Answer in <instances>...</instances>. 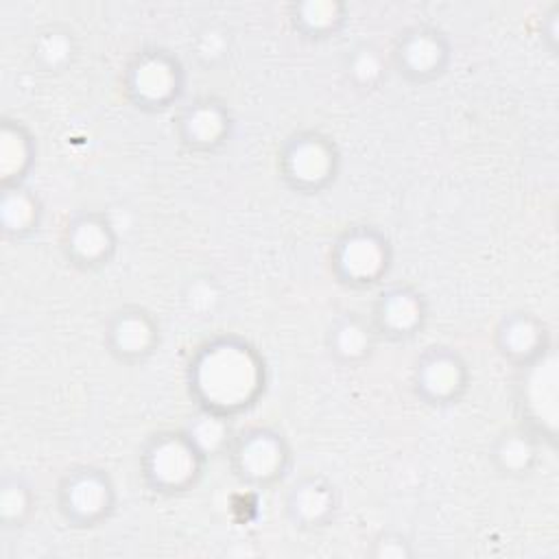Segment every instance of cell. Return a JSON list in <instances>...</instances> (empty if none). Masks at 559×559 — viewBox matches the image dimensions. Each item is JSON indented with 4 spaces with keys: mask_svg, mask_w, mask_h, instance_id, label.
I'll use <instances>...</instances> for the list:
<instances>
[{
    "mask_svg": "<svg viewBox=\"0 0 559 559\" xmlns=\"http://www.w3.org/2000/svg\"><path fill=\"white\" fill-rule=\"evenodd\" d=\"M378 345L380 338L369 314L360 310H341L330 319L323 334L328 358L343 369L365 367L373 358Z\"/></svg>",
    "mask_w": 559,
    "mask_h": 559,
    "instance_id": "obj_17",
    "label": "cell"
},
{
    "mask_svg": "<svg viewBox=\"0 0 559 559\" xmlns=\"http://www.w3.org/2000/svg\"><path fill=\"white\" fill-rule=\"evenodd\" d=\"M231 421L234 419H229V417L197 408V413L183 424V428L190 432V437L197 441V445L212 461L218 456L225 459L229 443L236 435V428Z\"/></svg>",
    "mask_w": 559,
    "mask_h": 559,
    "instance_id": "obj_26",
    "label": "cell"
},
{
    "mask_svg": "<svg viewBox=\"0 0 559 559\" xmlns=\"http://www.w3.org/2000/svg\"><path fill=\"white\" fill-rule=\"evenodd\" d=\"M190 55L201 70H218L234 55L231 28L225 22H203L190 35Z\"/></svg>",
    "mask_w": 559,
    "mask_h": 559,
    "instance_id": "obj_25",
    "label": "cell"
},
{
    "mask_svg": "<svg viewBox=\"0 0 559 559\" xmlns=\"http://www.w3.org/2000/svg\"><path fill=\"white\" fill-rule=\"evenodd\" d=\"M124 98L144 114H162L181 103L188 85L186 63L166 46L138 48L120 74Z\"/></svg>",
    "mask_w": 559,
    "mask_h": 559,
    "instance_id": "obj_4",
    "label": "cell"
},
{
    "mask_svg": "<svg viewBox=\"0 0 559 559\" xmlns=\"http://www.w3.org/2000/svg\"><path fill=\"white\" fill-rule=\"evenodd\" d=\"M389 66L404 83L424 87L443 79L452 66L450 35L430 22H413L397 31L389 46Z\"/></svg>",
    "mask_w": 559,
    "mask_h": 559,
    "instance_id": "obj_9",
    "label": "cell"
},
{
    "mask_svg": "<svg viewBox=\"0 0 559 559\" xmlns=\"http://www.w3.org/2000/svg\"><path fill=\"white\" fill-rule=\"evenodd\" d=\"M341 148L319 129H297L277 146L275 168L282 183L301 197L328 192L341 175Z\"/></svg>",
    "mask_w": 559,
    "mask_h": 559,
    "instance_id": "obj_5",
    "label": "cell"
},
{
    "mask_svg": "<svg viewBox=\"0 0 559 559\" xmlns=\"http://www.w3.org/2000/svg\"><path fill=\"white\" fill-rule=\"evenodd\" d=\"M557 31H559V2L550 4L542 13V44L550 55H557Z\"/></svg>",
    "mask_w": 559,
    "mask_h": 559,
    "instance_id": "obj_28",
    "label": "cell"
},
{
    "mask_svg": "<svg viewBox=\"0 0 559 559\" xmlns=\"http://www.w3.org/2000/svg\"><path fill=\"white\" fill-rule=\"evenodd\" d=\"M367 314L380 343L404 345L428 328L430 301L426 293L411 282H384L376 290Z\"/></svg>",
    "mask_w": 559,
    "mask_h": 559,
    "instance_id": "obj_11",
    "label": "cell"
},
{
    "mask_svg": "<svg viewBox=\"0 0 559 559\" xmlns=\"http://www.w3.org/2000/svg\"><path fill=\"white\" fill-rule=\"evenodd\" d=\"M341 489L325 472L297 474L282 498L286 522L299 533H319L332 526L341 513Z\"/></svg>",
    "mask_w": 559,
    "mask_h": 559,
    "instance_id": "obj_15",
    "label": "cell"
},
{
    "mask_svg": "<svg viewBox=\"0 0 559 559\" xmlns=\"http://www.w3.org/2000/svg\"><path fill=\"white\" fill-rule=\"evenodd\" d=\"M341 70L345 83L358 94L378 92L391 74L389 55L371 41H358L347 48L341 59Z\"/></svg>",
    "mask_w": 559,
    "mask_h": 559,
    "instance_id": "obj_23",
    "label": "cell"
},
{
    "mask_svg": "<svg viewBox=\"0 0 559 559\" xmlns=\"http://www.w3.org/2000/svg\"><path fill=\"white\" fill-rule=\"evenodd\" d=\"M37 159V138L26 122L2 116L0 120V186L26 183Z\"/></svg>",
    "mask_w": 559,
    "mask_h": 559,
    "instance_id": "obj_22",
    "label": "cell"
},
{
    "mask_svg": "<svg viewBox=\"0 0 559 559\" xmlns=\"http://www.w3.org/2000/svg\"><path fill=\"white\" fill-rule=\"evenodd\" d=\"M515 421L535 432L548 450L559 435V358L557 343L537 358L513 369Z\"/></svg>",
    "mask_w": 559,
    "mask_h": 559,
    "instance_id": "obj_7",
    "label": "cell"
},
{
    "mask_svg": "<svg viewBox=\"0 0 559 559\" xmlns=\"http://www.w3.org/2000/svg\"><path fill=\"white\" fill-rule=\"evenodd\" d=\"M491 343L498 356L515 369L550 349L555 336L544 317L526 308H515L496 321Z\"/></svg>",
    "mask_w": 559,
    "mask_h": 559,
    "instance_id": "obj_16",
    "label": "cell"
},
{
    "mask_svg": "<svg viewBox=\"0 0 559 559\" xmlns=\"http://www.w3.org/2000/svg\"><path fill=\"white\" fill-rule=\"evenodd\" d=\"M231 476L249 489H275L293 472L295 454L288 437L269 424H253L236 430L225 454Z\"/></svg>",
    "mask_w": 559,
    "mask_h": 559,
    "instance_id": "obj_6",
    "label": "cell"
},
{
    "mask_svg": "<svg viewBox=\"0 0 559 559\" xmlns=\"http://www.w3.org/2000/svg\"><path fill=\"white\" fill-rule=\"evenodd\" d=\"M544 450L546 445L535 432L513 421L491 439L487 448V461L500 478L524 480L539 469Z\"/></svg>",
    "mask_w": 559,
    "mask_h": 559,
    "instance_id": "obj_18",
    "label": "cell"
},
{
    "mask_svg": "<svg viewBox=\"0 0 559 559\" xmlns=\"http://www.w3.org/2000/svg\"><path fill=\"white\" fill-rule=\"evenodd\" d=\"M55 507L66 526L76 531L98 528L107 524L118 509L116 480L103 465H72L57 480Z\"/></svg>",
    "mask_w": 559,
    "mask_h": 559,
    "instance_id": "obj_8",
    "label": "cell"
},
{
    "mask_svg": "<svg viewBox=\"0 0 559 559\" xmlns=\"http://www.w3.org/2000/svg\"><path fill=\"white\" fill-rule=\"evenodd\" d=\"M469 360L454 345L435 343L424 347L411 367V391L430 408L456 406L472 386Z\"/></svg>",
    "mask_w": 559,
    "mask_h": 559,
    "instance_id": "obj_10",
    "label": "cell"
},
{
    "mask_svg": "<svg viewBox=\"0 0 559 559\" xmlns=\"http://www.w3.org/2000/svg\"><path fill=\"white\" fill-rule=\"evenodd\" d=\"M37 511V491L22 472H7L0 480V528L20 531Z\"/></svg>",
    "mask_w": 559,
    "mask_h": 559,
    "instance_id": "obj_24",
    "label": "cell"
},
{
    "mask_svg": "<svg viewBox=\"0 0 559 559\" xmlns=\"http://www.w3.org/2000/svg\"><path fill=\"white\" fill-rule=\"evenodd\" d=\"M349 9L341 0H297L286 4L290 31L306 41L321 44L338 37L347 26Z\"/></svg>",
    "mask_w": 559,
    "mask_h": 559,
    "instance_id": "obj_19",
    "label": "cell"
},
{
    "mask_svg": "<svg viewBox=\"0 0 559 559\" xmlns=\"http://www.w3.org/2000/svg\"><path fill=\"white\" fill-rule=\"evenodd\" d=\"M164 332L157 314L142 304L114 308L103 323V347L122 367H142L162 347Z\"/></svg>",
    "mask_w": 559,
    "mask_h": 559,
    "instance_id": "obj_13",
    "label": "cell"
},
{
    "mask_svg": "<svg viewBox=\"0 0 559 559\" xmlns=\"http://www.w3.org/2000/svg\"><path fill=\"white\" fill-rule=\"evenodd\" d=\"M236 129V118L225 98L201 94L177 109L173 133L177 142L194 155H214L223 151Z\"/></svg>",
    "mask_w": 559,
    "mask_h": 559,
    "instance_id": "obj_14",
    "label": "cell"
},
{
    "mask_svg": "<svg viewBox=\"0 0 559 559\" xmlns=\"http://www.w3.org/2000/svg\"><path fill=\"white\" fill-rule=\"evenodd\" d=\"M118 247V229L105 210H76L61 225L59 251L76 271L92 273L105 269L116 258Z\"/></svg>",
    "mask_w": 559,
    "mask_h": 559,
    "instance_id": "obj_12",
    "label": "cell"
},
{
    "mask_svg": "<svg viewBox=\"0 0 559 559\" xmlns=\"http://www.w3.org/2000/svg\"><path fill=\"white\" fill-rule=\"evenodd\" d=\"M266 384L269 367L262 352L234 332L201 341L186 365V389L194 406L229 419L249 413Z\"/></svg>",
    "mask_w": 559,
    "mask_h": 559,
    "instance_id": "obj_1",
    "label": "cell"
},
{
    "mask_svg": "<svg viewBox=\"0 0 559 559\" xmlns=\"http://www.w3.org/2000/svg\"><path fill=\"white\" fill-rule=\"evenodd\" d=\"M44 199L28 183L0 186V231L7 240H26L41 229Z\"/></svg>",
    "mask_w": 559,
    "mask_h": 559,
    "instance_id": "obj_21",
    "label": "cell"
},
{
    "mask_svg": "<svg viewBox=\"0 0 559 559\" xmlns=\"http://www.w3.org/2000/svg\"><path fill=\"white\" fill-rule=\"evenodd\" d=\"M81 55L76 31L66 22H48L37 28L28 44V59L41 74H66Z\"/></svg>",
    "mask_w": 559,
    "mask_h": 559,
    "instance_id": "obj_20",
    "label": "cell"
},
{
    "mask_svg": "<svg viewBox=\"0 0 559 559\" xmlns=\"http://www.w3.org/2000/svg\"><path fill=\"white\" fill-rule=\"evenodd\" d=\"M365 555L371 559H413L417 550L406 533L397 528H382L369 539Z\"/></svg>",
    "mask_w": 559,
    "mask_h": 559,
    "instance_id": "obj_27",
    "label": "cell"
},
{
    "mask_svg": "<svg viewBox=\"0 0 559 559\" xmlns=\"http://www.w3.org/2000/svg\"><path fill=\"white\" fill-rule=\"evenodd\" d=\"M395 260V249L384 229L371 223H352L336 234L328 251L334 282L347 290L380 288Z\"/></svg>",
    "mask_w": 559,
    "mask_h": 559,
    "instance_id": "obj_3",
    "label": "cell"
},
{
    "mask_svg": "<svg viewBox=\"0 0 559 559\" xmlns=\"http://www.w3.org/2000/svg\"><path fill=\"white\" fill-rule=\"evenodd\" d=\"M207 463L210 459L183 426L151 432L138 452L140 483L159 498L192 491L205 476Z\"/></svg>",
    "mask_w": 559,
    "mask_h": 559,
    "instance_id": "obj_2",
    "label": "cell"
}]
</instances>
